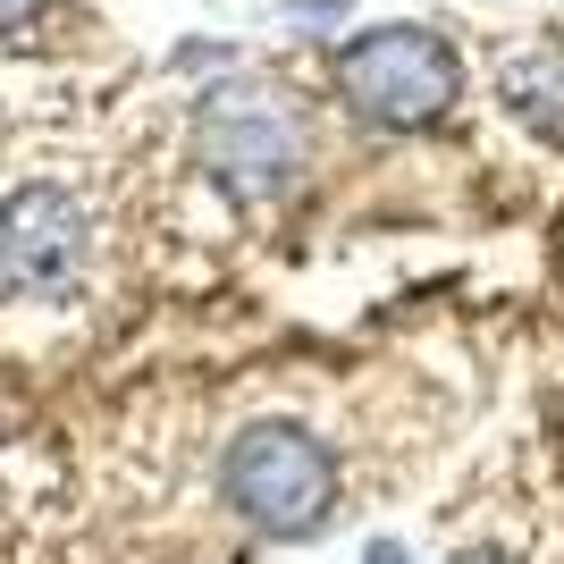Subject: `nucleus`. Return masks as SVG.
Returning <instances> with one entry per match:
<instances>
[{
  "instance_id": "nucleus-6",
  "label": "nucleus",
  "mask_w": 564,
  "mask_h": 564,
  "mask_svg": "<svg viewBox=\"0 0 564 564\" xmlns=\"http://www.w3.org/2000/svg\"><path fill=\"white\" fill-rule=\"evenodd\" d=\"M43 18V0H0V34H18V25Z\"/></svg>"
},
{
  "instance_id": "nucleus-5",
  "label": "nucleus",
  "mask_w": 564,
  "mask_h": 564,
  "mask_svg": "<svg viewBox=\"0 0 564 564\" xmlns=\"http://www.w3.org/2000/svg\"><path fill=\"white\" fill-rule=\"evenodd\" d=\"M497 101L531 127L540 143H564V51L556 43H531L497 68Z\"/></svg>"
},
{
  "instance_id": "nucleus-7",
  "label": "nucleus",
  "mask_w": 564,
  "mask_h": 564,
  "mask_svg": "<svg viewBox=\"0 0 564 564\" xmlns=\"http://www.w3.org/2000/svg\"><path fill=\"white\" fill-rule=\"evenodd\" d=\"M362 564H413V556H404V540H388V531H379V540L362 547Z\"/></svg>"
},
{
  "instance_id": "nucleus-8",
  "label": "nucleus",
  "mask_w": 564,
  "mask_h": 564,
  "mask_svg": "<svg viewBox=\"0 0 564 564\" xmlns=\"http://www.w3.org/2000/svg\"><path fill=\"white\" fill-rule=\"evenodd\" d=\"M455 564H497V556H455Z\"/></svg>"
},
{
  "instance_id": "nucleus-4",
  "label": "nucleus",
  "mask_w": 564,
  "mask_h": 564,
  "mask_svg": "<svg viewBox=\"0 0 564 564\" xmlns=\"http://www.w3.org/2000/svg\"><path fill=\"white\" fill-rule=\"evenodd\" d=\"M304 161H312L304 118L279 94H212L203 101V169L236 203H279L304 177Z\"/></svg>"
},
{
  "instance_id": "nucleus-3",
  "label": "nucleus",
  "mask_w": 564,
  "mask_h": 564,
  "mask_svg": "<svg viewBox=\"0 0 564 564\" xmlns=\"http://www.w3.org/2000/svg\"><path fill=\"white\" fill-rule=\"evenodd\" d=\"M337 94L371 127H438V118L464 101V59L438 25H371L337 51Z\"/></svg>"
},
{
  "instance_id": "nucleus-1",
  "label": "nucleus",
  "mask_w": 564,
  "mask_h": 564,
  "mask_svg": "<svg viewBox=\"0 0 564 564\" xmlns=\"http://www.w3.org/2000/svg\"><path fill=\"white\" fill-rule=\"evenodd\" d=\"M101 270V212L68 177H25L0 194V312L9 321H68Z\"/></svg>"
},
{
  "instance_id": "nucleus-2",
  "label": "nucleus",
  "mask_w": 564,
  "mask_h": 564,
  "mask_svg": "<svg viewBox=\"0 0 564 564\" xmlns=\"http://www.w3.org/2000/svg\"><path fill=\"white\" fill-rule=\"evenodd\" d=\"M337 447L304 422H245L219 455V506L261 540H321L337 522Z\"/></svg>"
}]
</instances>
